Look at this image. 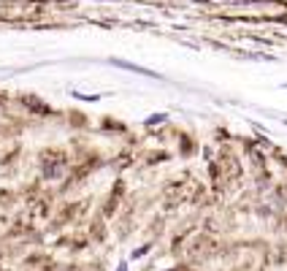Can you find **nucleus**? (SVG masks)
Returning a JSON list of instances; mask_svg holds the SVG:
<instances>
[{
	"label": "nucleus",
	"mask_w": 287,
	"mask_h": 271,
	"mask_svg": "<svg viewBox=\"0 0 287 271\" xmlns=\"http://www.w3.org/2000/svg\"><path fill=\"white\" fill-rule=\"evenodd\" d=\"M111 65H117V68H122V71H130V73H138V76L160 79V73H157V71H149V68H144V65H135V63H130V60H119V57H111Z\"/></svg>",
	"instance_id": "obj_1"
},
{
	"label": "nucleus",
	"mask_w": 287,
	"mask_h": 271,
	"mask_svg": "<svg viewBox=\"0 0 287 271\" xmlns=\"http://www.w3.org/2000/svg\"><path fill=\"white\" fill-rule=\"evenodd\" d=\"M165 119H168V114H163V112H155L152 117H147V119H144V125H147V128H152V125H160V122H165Z\"/></svg>",
	"instance_id": "obj_2"
},
{
	"label": "nucleus",
	"mask_w": 287,
	"mask_h": 271,
	"mask_svg": "<svg viewBox=\"0 0 287 271\" xmlns=\"http://www.w3.org/2000/svg\"><path fill=\"white\" fill-rule=\"evenodd\" d=\"M73 98H82V100H89V103H92V100H100V95H82V92H73Z\"/></svg>",
	"instance_id": "obj_3"
}]
</instances>
